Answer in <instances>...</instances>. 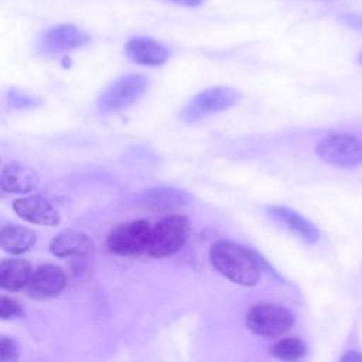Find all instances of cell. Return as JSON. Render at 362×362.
I'll list each match as a JSON object with an SVG mask.
<instances>
[{"instance_id":"8992f818","label":"cell","mask_w":362,"mask_h":362,"mask_svg":"<svg viewBox=\"0 0 362 362\" xmlns=\"http://www.w3.org/2000/svg\"><path fill=\"white\" fill-rule=\"evenodd\" d=\"M315 153L334 167L362 165V140L348 133L328 134L315 146Z\"/></svg>"},{"instance_id":"7c38bea8","label":"cell","mask_w":362,"mask_h":362,"mask_svg":"<svg viewBox=\"0 0 362 362\" xmlns=\"http://www.w3.org/2000/svg\"><path fill=\"white\" fill-rule=\"evenodd\" d=\"M126 54L133 62L147 66L163 65L170 57V51L161 42L147 37L130 38L126 42Z\"/></svg>"},{"instance_id":"30bf717a","label":"cell","mask_w":362,"mask_h":362,"mask_svg":"<svg viewBox=\"0 0 362 362\" xmlns=\"http://www.w3.org/2000/svg\"><path fill=\"white\" fill-rule=\"evenodd\" d=\"M14 212L35 225L55 226L59 223L61 218L54 205L41 195H28L14 201L13 204Z\"/></svg>"},{"instance_id":"cb8c5ba5","label":"cell","mask_w":362,"mask_h":362,"mask_svg":"<svg viewBox=\"0 0 362 362\" xmlns=\"http://www.w3.org/2000/svg\"><path fill=\"white\" fill-rule=\"evenodd\" d=\"M359 61H361V64H362V52L359 54Z\"/></svg>"},{"instance_id":"277c9868","label":"cell","mask_w":362,"mask_h":362,"mask_svg":"<svg viewBox=\"0 0 362 362\" xmlns=\"http://www.w3.org/2000/svg\"><path fill=\"white\" fill-rule=\"evenodd\" d=\"M148 79L140 74H130L110 83L98 99L100 113H113L136 103L147 90Z\"/></svg>"},{"instance_id":"9a60e30c","label":"cell","mask_w":362,"mask_h":362,"mask_svg":"<svg viewBox=\"0 0 362 362\" xmlns=\"http://www.w3.org/2000/svg\"><path fill=\"white\" fill-rule=\"evenodd\" d=\"M33 276L30 262L25 259H3L0 264V286L3 290L18 291L28 286Z\"/></svg>"},{"instance_id":"ac0fdd59","label":"cell","mask_w":362,"mask_h":362,"mask_svg":"<svg viewBox=\"0 0 362 362\" xmlns=\"http://www.w3.org/2000/svg\"><path fill=\"white\" fill-rule=\"evenodd\" d=\"M307 352V346L298 337H288L277 341L272 348L270 354L281 361L301 359Z\"/></svg>"},{"instance_id":"3957f363","label":"cell","mask_w":362,"mask_h":362,"mask_svg":"<svg viewBox=\"0 0 362 362\" xmlns=\"http://www.w3.org/2000/svg\"><path fill=\"white\" fill-rule=\"evenodd\" d=\"M240 93L230 86H214L197 93L181 110L185 123H195L206 116L223 112L233 106Z\"/></svg>"},{"instance_id":"603a6c76","label":"cell","mask_w":362,"mask_h":362,"mask_svg":"<svg viewBox=\"0 0 362 362\" xmlns=\"http://www.w3.org/2000/svg\"><path fill=\"white\" fill-rule=\"evenodd\" d=\"M170 1L181 6H187V7H197V6H201L205 0H170Z\"/></svg>"},{"instance_id":"6da1fadb","label":"cell","mask_w":362,"mask_h":362,"mask_svg":"<svg viewBox=\"0 0 362 362\" xmlns=\"http://www.w3.org/2000/svg\"><path fill=\"white\" fill-rule=\"evenodd\" d=\"M209 260L216 272L228 280L240 286H255L260 277V262L246 247L229 242L219 240L211 246Z\"/></svg>"},{"instance_id":"ffe728a7","label":"cell","mask_w":362,"mask_h":362,"mask_svg":"<svg viewBox=\"0 0 362 362\" xmlns=\"http://www.w3.org/2000/svg\"><path fill=\"white\" fill-rule=\"evenodd\" d=\"M0 358L3 362H14L18 359V345L14 338L3 335L0 339Z\"/></svg>"},{"instance_id":"d6986e66","label":"cell","mask_w":362,"mask_h":362,"mask_svg":"<svg viewBox=\"0 0 362 362\" xmlns=\"http://www.w3.org/2000/svg\"><path fill=\"white\" fill-rule=\"evenodd\" d=\"M24 310H23V305L11 298V297H7V296H1L0 298V317L1 320H10V318H16V317H20L23 315Z\"/></svg>"},{"instance_id":"5bb4252c","label":"cell","mask_w":362,"mask_h":362,"mask_svg":"<svg viewBox=\"0 0 362 362\" xmlns=\"http://www.w3.org/2000/svg\"><path fill=\"white\" fill-rule=\"evenodd\" d=\"M266 211L273 219H276L277 222L284 225L287 229L298 235L304 242L307 243L318 242L320 232L315 228V225L310 222L307 218H304L303 215H300L298 212H296L294 209L283 205H272V206H267Z\"/></svg>"},{"instance_id":"7a4b0ae2","label":"cell","mask_w":362,"mask_h":362,"mask_svg":"<svg viewBox=\"0 0 362 362\" xmlns=\"http://www.w3.org/2000/svg\"><path fill=\"white\" fill-rule=\"evenodd\" d=\"M189 233L191 222L185 215H167L153 226L146 252L153 257L174 255L187 243Z\"/></svg>"},{"instance_id":"5b68a950","label":"cell","mask_w":362,"mask_h":362,"mask_svg":"<svg viewBox=\"0 0 362 362\" xmlns=\"http://www.w3.org/2000/svg\"><path fill=\"white\" fill-rule=\"evenodd\" d=\"M294 324L293 313L280 304L260 303L246 314V327L256 335L276 338L286 334Z\"/></svg>"},{"instance_id":"44dd1931","label":"cell","mask_w":362,"mask_h":362,"mask_svg":"<svg viewBox=\"0 0 362 362\" xmlns=\"http://www.w3.org/2000/svg\"><path fill=\"white\" fill-rule=\"evenodd\" d=\"M345 23L355 28H362V17L361 16H344Z\"/></svg>"},{"instance_id":"e0dca14e","label":"cell","mask_w":362,"mask_h":362,"mask_svg":"<svg viewBox=\"0 0 362 362\" xmlns=\"http://www.w3.org/2000/svg\"><path fill=\"white\" fill-rule=\"evenodd\" d=\"M189 201L187 192L175 189V188H153L148 191L141 192L137 197L139 205L151 208V209H171L180 205H184Z\"/></svg>"},{"instance_id":"52a82bcc","label":"cell","mask_w":362,"mask_h":362,"mask_svg":"<svg viewBox=\"0 0 362 362\" xmlns=\"http://www.w3.org/2000/svg\"><path fill=\"white\" fill-rule=\"evenodd\" d=\"M151 226L146 219H133L116 225L107 236L110 252L122 256L146 250L151 236Z\"/></svg>"},{"instance_id":"8fae6325","label":"cell","mask_w":362,"mask_h":362,"mask_svg":"<svg viewBox=\"0 0 362 362\" xmlns=\"http://www.w3.org/2000/svg\"><path fill=\"white\" fill-rule=\"evenodd\" d=\"M49 252L57 257L90 259L95 255V243L86 233L68 229L54 236Z\"/></svg>"},{"instance_id":"7402d4cb","label":"cell","mask_w":362,"mask_h":362,"mask_svg":"<svg viewBox=\"0 0 362 362\" xmlns=\"http://www.w3.org/2000/svg\"><path fill=\"white\" fill-rule=\"evenodd\" d=\"M341 361H346V362H355V361H362V354L356 352V351H348L346 354L342 355Z\"/></svg>"},{"instance_id":"ba28073f","label":"cell","mask_w":362,"mask_h":362,"mask_svg":"<svg viewBox=\"0 0 362 362\" xmlns=\"http://www.w3.org/2000/svg\"><path fill=\"white\" fill-rule=\"evenodd\" d=\"M88 41L89 35L83 30L71 24H61L44 33L40 40V51L47 55H57L81 48Z\"/></svg>"},{"instance_id":"9c48e42d","label":"cell","mask_w":362,"mask_h":362,"mask_svg":"<svg viewBox=\"0 0 362 362\" xmlns=\"http://www.w3.org/2000/svg\"><path fill=\"white\" fill-rule=\"evenodd\" d=\"M66 284L65 272L52 263L41 264L35 269L27 286L28 296L37 300L52 298L58 296Z\"/></svg>"},{"instance_id":"2e32d148","label":"cell","mask_w":362,"mask_h":362,"mask_svg":"<svg viewBox=\"0 0 362 362\" xmlns=\"http://www.w3.org/2000/svg\"><path fill=\"white\" fill-rule=\"evenodd\" d=\"M1 249L7 253L20 255L33 247L37 242V233L18 223H4L1 226Z\"/></svg>"},{"instance_id":"4fadbf2b","label":"cell","mask_w":362,"mask_h":362,"mask_svg":"<svg viewBox=\"0 0 362 362\" xmlns=\"http://www.w3.org/2000/svg\"><path fill=\"white\" fill-rule=\"evenodd\" d=\"M0 185L4 192L25 194L38 185L37 173L20 161H10L1 170Z\"/></svg>"}]
</instances>
